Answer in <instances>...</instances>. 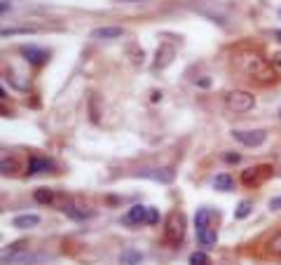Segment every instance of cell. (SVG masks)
Masks as SVG:
<instances>
[{"label": "cell", "instance_id": "6da1fadb", "mask_svg": "<svg viewBox=\"0 0 281 265\" xmlns=\"http://www.w3.org/2000/svg\"><path fill=\"white\" fill-rule=\"evenodd\" d=\"M237 64L244 73L249 75L251 80H258V82H272V80L277 78V75H274V68H272L262 56H258V54H253V52L239 54Z\"/></svg>", "mask_w": 281, "mask_h": 265}, {"label": "cell", "instance_id": "7a4b0ae2", "mask_svg": "<svg viewBox=\"0 0 281 265\" xmlns=\"http://www.w3.org/2000/svg\"><path fill=\"white\" fill-rule=\"evenodd\" d=\"M185 235V218L181 212H171L164 221V242L169 246H178Z\"/></svg>", "mask_w": 281, "mask_h": 265}, {"label": "cell", "instance_id": "3957f363", "mask_svg": "<svg viewBox=\"0 0 281 265\" xmlns=\"http://www.w3.org/2000/svg\"><path fill=\"white\" fill-rule=\"evenodd\" d=\"M225 104L234 113H249L251 108L256 106V99H253V94L244 92V89H232V92H227Z\"/></svg>", "mask_w": 281, "mask_h": 265}, {"label": "cell", "instance_id": "277c9868", "mask_svg": "<svg viewBox=\"0 0 281 265\" xmlns=\"http://www.w3.org/2000/svg\"><path fill=\"white\" fill-rule=\"evenodd\" d=\"M232 136L237 138L239 143L249 146V148H258V146H262V143H265L267 134H265L262 129H256V132H232Z\"/></svg>", "mask_w": 281, "mask_h": 265}, {"label": "cell", "instance_id": "5b68a950", "mask_svg": "<svg viewBox=\"0 0 281 265\" xmlns=\"http://www.w3.org/2000/svg\"><path fill=\"white\" fill-rule=\"evenodd\" d=\"M148 213H150V207L136 204V207H131L129 212L122 216V223H124V225H140V223H148Z\"/></svg>", "mask_w": 281, "mask_h": 265}, {"label": "cell", "instance_id": "8992f818", "mask_svg": "<svg viewBox=\"0 0 281 265\" xmlns=\"http://www.w3.org/2000/svg\"><path fill=\"white\" fill-rule=\"evenodd\" d=\"M270 174H272L270 167H253V169H246L241 174V181H244L246 186H260Z\"/></svg>", "mask_w": 281, "mask_h": 265}, {"label": "cell", "instance_id": "52a82bcc", "mask_svg": "<svg viewBox=\"0 0 281 265\" xmlns=\"http://www.w3.org/2000/svg\"><path fill=\"white\" fill-rule=\"evenodd\" d=\"M22 56L28 61V64H35V66L45 64V61L49 59V54L45 52V50H40V47H35V45H23V47H22Z\"/></svg>", "mask_w": 281, "mask_h": 265}, {"label": "cell", "instance_id": "ba28073f", "mask_svg": "<svg viewBox=\"0 0 281 265\" xmlns=\"http://www.w3.org/2000/svg\"><path fill=\"white\" fill-rule=\"evenodd\" d=\"M45 258H47V256H43V254L19 251V254H12V256H7V258H2V261L10 265H33V263H38V261H45Z\"/></svg>", "mask_w": 281, "mask_h": 265}, {"label": "cell", "instance_id": "9c48e42d", "mask_svg": "<svg viewBox=\"0 0 281 265\" xmlns=\"http://www.w3.org/2000/svg\"><path fill=\"white\" fill-rule=\"evenodd\" d=\"M136 176L160 181V183H171V181L176 179V174H173L171 169H143V171H136Z\"/></svg>", "mask_w": 281, "mask_h": 265}, {"label": "cell", "instance_id": "30bf717a", "mask_svg": "<svg viewBox=\"0 0 281 265\" xmlns=\"http://www.w3.org/2000/svg\"><path fill=\"white\" fill-rule=\"evenodd\" d=\"M122 28L119 26H101V28H94L92 31V38L94 40H117L122 38Z\"/></svg>", "mask_w": 281, "mask_h": 265}, {"label": "cell", "instance_id": "8fae6325", "mask_svg": "<svg viewBox=\"0 0 281 265\" xmlns=\"http://www.w3.org/2000/svg\"><path fill=\"white\" fill-rule=\"evenodd\" d=\"M173 47L171 45H162L160 50H157V54H155V68H164V66H169L171 64V59H173Z\"/></svg>", "mask_w": 281, "mask_h": 265}, {"label": "cell", "instance_id": "7c38bea8", "mask_svg": "<svg viewBox=\"0 0 281 265\" xmlns=\"http://www.w3.org/2000/svg\"><path fill=\"white\" fill-rule=\"evenodd\" d=\"M49 169H54V164L47 158H31V162H28V174H43Z\"/></svg>", "mask_w": 281, "mask_h": 265}, {"label": "cell", "instance_id": "4fadbf2b", "mask_svg": "<svg viewBox=\"0 0 281 265\" xmlns=\"http://www.w3.org/2000/svg\"><path fill=\"white\" fill-rule=\"evenodd\" d=\"M38 223H40V218H38L35 213H23V216H17V218L12 221V225H14V228L26 230V228H35Z\"/></svg>", "mask_w": 281, "mask_h": 265}, {"label": "cell", "instance_id": "5bb4252c", "mask_svg": "<svg viewBox=\"0 0 281 265\" xmlns=\"http://www.w3.org/2000/svg\"><path fill=\"white\" fill-rule=\"evenodd\" d=\"M232 186H234V181H232L230 174H218L216 179H213V188H216V190L227 192V190H232Z\"/></svg>", "mask_w": 281, "mask_h": 265}, {"label": "cell", "instance_id": "9a60e30c", "mask_svg": "<svg viewBox=\"0 0 281 265\" xmlns=\"http://www.w3.org/2000/svg\"><path fill=\"white\" fill-rule=\"evenodd\" d=\"M197 239L202 246H213L216 244V230H211V228H204V230H197Z\"/></svg>", "mask_w": 281, "mask_h": 265}, {"label": "cell", "instance_id": "2e32d148", "mask_svg": "<svg viewBox=\"0 0 281 265\" xmlns=\"http://www.w3.org/2000/svg\"><path fill=\"white\" fill-rule=\"evenodd\" d=\"M140 261H143V256L136 249H124L122 251V265H139Z\"/></svg>", "mask_w": 281, "mask_h": 265}, {"label": "cell", "instance_id": "e0dca14e", "mask_svg": "<svg viewBox=\"0 0 281 265\" xmlns=\"http://www.w3.org/2000/svg\"><path fill=\"white\" fill-rule=\"evenodd\" d=\"M211 216L213 213L209 212V209H199L195 216V225H197V230H204V228H209V221H211Z\"/></svg>", "mask_w": 281, "mask_h": 265}, {"label": "cell", "instance_id": "ac0fdd59", "mask_svg": "<svg viewBox=\"0 0 281 265\" xmlns=\"http://www.w3.org/2000/svg\"><path fill=\"white\" fill-rule=\"evenodd\" d=\"M35 200L40 202V204H49V202L54 200V190H49V188H38V190H35Z\"/></svg>", "mask_w": 281, "mask_h": 265}, {"label": "cell", "instance_id": "d6986e66", "mask_svg": "<svg viewBox=\"0 0 281 265\" xmlns=\"http://www.w3.org/2000/svg\"><path fill=\"white\" fill-rule=\"evenodd\" d=\"M253 212V204H251L249 200H244V202H239V207H237V212H234V218H239V221H241V218H246V216H249V213Z\"/></svg>", "mask_w": 281, "mask_h": 265}, {"label": "cell", "instance_id": "ffe728a7", "mask_svg": "<svg viewBox=\"0 0 281 265\" xmlns=\"http://www.w3.org/2000/svg\"><path fill=\"white\" fill-rule=\"evenodd\" d=\"M190 265H211V258L204 251H195V254L190 256Z\"/></svg>", "mask_w": 281, "mask_h": 265}, {"label": "cell", "instance_id": "44dd1931", "mask_svg": "<svg viewBox=\"0 0 281 265\" xmlns=\"http://www.w3.org/2000/svg\"><path fill=\"white\" fill-rule=\"evenodd\" d=\"M129 54H131V56H134V59H131L134 64H140V61H143V50H136V47H129Z\"/></svg>", "mask_w": 281, "mask_h": 265}, {"label": "cell", "instance_id": "7402d4cb", "mask_svg": "<svg viewBox=\"0 0 281 265\" xmlns=\"http://www.w3.org/2000/svg\"><path fill=\"white\" fill-rule=\"evenodd\" d=\"M148 223H150V225H157V223H160V212H157L155 207H150V213H148Z\"/></svg>", "mask_w": 281, "mask_h": 265}, {"label": "cell", "instance_id": "603a6c76", "mask_svg": "<svg viewBox=\"0 0 281 265\" xmlns=\"http://www.w3.org/2000/svg\"><path fill=\"white\" fill-rule=\"evenodd\" d=\"M14 169H17V164H14V162L2 159V174H14Z\"/></svg>", "mask_w": 281, "mask_h": 265}, {"label": "cell", "instance_id": "cb8c5ba5", "mask_svg": "<svg viewBox=\"0 0 281 265\" xmlns=\"http://www.w3.org/2000/svg\"><path fill=\"white\" fill-rule=\"evenodd\" d=\"M270 209H281V197H274V200H270Z\"/></svg>", "mask_w": 281, "mask_h": 265}, {"label": "cell", "instance_id": "d4e9b609", "mask_svg": "<svg viewBox=\"0 0 281 265\" xmlns=\"http://www.w3.org/2000/svg\"><path fill=\"white\" fill-rule=\"evenodd\" d=\"M197 85L206 89V87H211V80H209V78H199V80H197Z\"/></svg>", "mask_w": 281, "mask_h": 265}, {"label": "cell", "instance_id": "484cf974", "mask_svg": "<svg viewBox=\"0 0 281 265\" xmlns=\"http://www.w3.org/2000/svg\"><path fill=\"white\" fill-rule=\"evenodd\" d=\"M225 162H239V155H237V153H227Z\"/></svg>", "mask_w": 281, "mask_h": 265}, {"label": "cell", "instance_id": "4316f807", "mask_svg": "<svg viewBox=\"0 0 281 265\" xmlns=\"http://www.w3.org/2000/svg\"><path fill=\"white\" fill-rule=\"evenodd\" d=\"M274 38H279L281 40V31H274Z\"/></svg>", "mask_w": 281, "mask_h": 265}, {"label": "cell", "instance_id": "83f0119b", "mask_svg": "<svg viewBox=\"0 0 281 265\" xmlns=\"http://www.w3.org/2000/svg\"><path fill=\"white\" fill-rule=\"evenodd\" d=\"M122 2H131V0H122Z\"/></svg>", "mask_w": 281, "mask_h": 265}, {"label": "cell", "instance_id": "f1b7e54d", "mask_svg": "<svg viewBox=\"0 0 281 265\" xmlns=\"http://www.w3.org/2000/svg\"><path fill=\"white\" fill-rule=\"evenodd\" d=\"M279 17H281V10H279Z\"/></svg>", "mask_w": 281, "mask_h": 265}]
</instances>
